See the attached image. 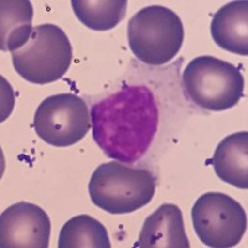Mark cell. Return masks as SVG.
Returning a JSON list of instances; mask_svg holds the SVG:
<instances>
[{
    "instance_id": "6da1fadb",
    "label": "cell",
    "mask_w": 248,
    "mask_h": 248,
    "mask_svg": "<svg viewBox=\"0 0 248 248\" xmlns=\"http://www.w3.org/2000/svg\"><path fill=\"white\" fill-rule=\"evenodd\" d=\"M93 139L108 158L123 164L138 161L158 132L159 110L145 86L124 85L91 109Z\"/></svg>"
},
{
    "instance_id": "7a4b0ae2",
    "label": "cell",
    "mask_w": 248,
    "mask_h": 248,
    "mask_svg": "<svg viewBox=\"0 0 248 248\" xmlns=\"http://www.w3.org/2000/svg\"><path fill=\"white\" fill-rule=\"evenodd\" d=\"M155 187L152 171L112 161L101 164L94 170L88 192L97 207L108 214L124 215L148 205L154 198Z\"/></svg>"
},
{
    "instance_id": "3957f363",
    "label": "cell",
    "mask_w": 248,
    "mask_h": 248,
    "mask_svg": "<svg viewBox=\"0 0 248 248\" xmlns=\"http://www.w3.org/2000/svg\"><path fill=\"white\" fill-rule=\"evenodd\" d=\"M128 44L133 55L150 66H161L179 54L184 43L183 21L171 9L150 5L130 17Z\"/></svg>"
},
{
    "instance_id": "277c9868",
    "label": "cell",
    "mask_w": 248,
    "mask_h": 248,
    "mask_svg": "<svg viewBox=\"0 0 248 248\" xmlns=\"http://www.w3.org/2000/svg\"><path fill=\"white\" fill-rule=\"evenodd\" d=\"M186 96L200 108L214 112L230 109L240 102L245 78L231 62L214 56H200L190 61L183 75Z\"/></svg>"
},
{
    "instance_id": "5b68a950",
    "label": "cell",
    "mask_w": 248,
    "mask_h": 248,
    "mask_svg": "<svg viewBox=\"0 0 248 248\" xmlns=\"http://www.w3.org/2000/svg\"><path fill=\"white\" fill-rule=\"evenodd\" d=\"M20 77L34 85H47L62 78L72 62V46L67 35L54 24L34 29L28 43L12 52Z\"/></svg>"
},
{
    "instance_id": "8992f818",
    "label": "cell",
    "mask_w": 248,
    "mask_h": 248,
    "mask_svg": "<svg viewBox=\"0 0 248 248\" xmlns=\"http://www.w3.org/2000/svg\"><path fill=\"white\" fill-rule=\"evenodd\" d=\"M191 217L195 232L207 247H234L247 229V216L241 203L222 192L201 195L194 203Z\"/></svg>"
},
{
    "instance_id": "52a82bcc",
    "label": "cell",
    "mask_w": 248,
    "mask_h": 248,
    "mask_svg": "<svg viewBox=\"0 0 248 248\" xmlns=\"http://www.w3.org/2000/svg\"><path fill=\"white\" fill-rule=\"evenodd\" d=\"M91 128L90 112L81 97L60 93L44 99L34 116V129L52 147H71L85 138Z\"/></svg>"
},
{
    "instance_id": "ba28073f",
    "label": "cell",
    "mask_w": 248,
    "mask_h": 248,
    "mask_svg": "<svg viewBox=\"0 0 248 248\" xmlns=\"http://www.w3.org/2000/svg\"><path fill=\"white\" fill-rule=\"evenodd\" d=\"M50 234V218L45 210L35 203H14L0 216L3 248H47Z\"/></svg>"
},
{
    "instance_id": "9c48e42d",
    "label": "cell",
    "mask_w": 248,
    "mask_h": 248,
    "mask_svg": "<svg viewBox=\"0 0 248 248\" xmlns=\"http://www.w3.org/2000/svg\"><path fill=\"white\" fill-rule=\"evenodd\" d=\"M134 247L190 248L181 210L174 203H163L144 221Z\"/></svg>"
},
{
    "instance_id": "30bf717a",
    "label": "cell",
    "mask_w": 248,
    "mask_h": 248,
    "mask_svg": "<svg viewBox=\"0 0 248 248\" xmlns=\"http://www.w3.org/2000/svg\"><path fill=\"white\" fill-rule=\"evenodd\" d=\"M211 35L216 45L232 54L248 55V1L223 5L212 17Z\"/></svg>"
},
{
    "instance_id": "8fae6325",
    "label": "cell",
    "mask_w": 248,
    "mask_h": 248,
    "mask_svg": "<svg viewBox=\"0 0 248 248\" xmlns=\"http://www.w3.org/2000/svg\"><path fill=\"white\" fill-rule=\"evenodd\" d=\"M212 165L217 176L238 189H248V133L226 137L215 150Z\"/></svg>"
},
{
    "instance_id": "7c38bea8",
    "label": "cell",
    "mask_w": 248,
    "mask_h": 248,
    "mask_svg": "<svg viewBox=\"0 0 248 248\" xmlns=\"http://www.w3.org/2000/svg\"><path fill=\"white\" fill-rule=\"evenodd\" d=\"M0 5V48L14 52L28 43L34 31V9L29 0H3Z\"/></svg>"
},
{
    "instance_id": "4fadbf2b",
    "label": "cell",
    "mask_w": 248,
    "mask_h": 248,
    "mask_svg": "<svg viewBox=\"0 0 248 248\" xmlns=\"http://www.w3.org/2000/svg\"><path fill=\"white\" fill-rule=\"evenodd\" d=\"M77 19L88 29L107 31L116 28L127 13V0H72Z\"/></svg>"
},
{
    "instance_id": "5bb4252c",
    "label": "cell",
    "mask_w": 248,
    "mask_h": 248,
    "mask_svg": "<svg viewBox=\"0 0 248 248\" xmlns=\"http://www.w3.org/2000/svg\"><path fill=\"white\" fill-rule=\"evenodd\" d=\"M59 248H110V242L107 230L98 220L78 215L61 229Z\"/></svg>"
}]
</instances>
